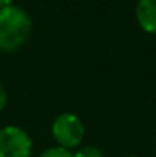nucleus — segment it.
<instances>
[{
  "label": "nucleus",
  "instance_id": "nucleus-3",
  "mask_svg": "<svg viewBox=\"0 0 156 157\" xmlns=\"http://www.w3.org/2000/svg\"><path fill=\"white\" fill-rule=\"evenodd\" d=\"M32 142L29 134L15 125L0 128V157H29Z\"/></svg>",
  "mask_w": 156,
  "mask_h": 157
},
{
  "label": "nucleus",
  "instance_id": "nucleus-9",
  "mask_svg": "<svg viewBox=\"0 0 156 157\" xmlns=\"http://www.w3.org/2000/svg\"><path fill=\"white\" fill-rule=\"evenodd\" d=\"M127 157H138V156H127Z\"/></svg>",
  "mask_w": 156,
  "mask_h": 157
},
{
  "label": "nucleus",
  "instance_id": "nucleus-4",
  "mask_svg": "<svg viewBox=\"0 0 156 157\" xmlns=\"http://www.w3.org/2000/svg\"><path fill=\"white\" fill-rule=\"evenodd\" d=\"M135 14L139 26L146 32L156 34V0H138Z\"/></svg>",
  "mask_w": 156,
  "mask_h": 157
},
{
  "label": "nucleus",
  "instance_id": "nucleus-5",
  "mask_svg": "<svg viewBox=\"0 0 156 157\" xmlns=\"http://www.w3.org/2000/svg\"><path fill=\"white\" fill-rule=\"evenodd\" d=\"M40 157H74V154L63 147H52V148L45 150L40 154Z\"/></svg>",
  "mask_w": 156,
  "mask_h": 157
},
{
  "label": "nucleus",
  "instance_id": "nucleus-8",
  "mask_svg": "<svg viewBox=\"0 0 156 157\" xmlns=\"http://www.w3.org/2000/svg\"><path fill=\"white\" fill-rule=\"evenodd\" d=\"M12 0H0V8H5V6H9Z\"/></svg>",
  "mask_w": 156,
  "mask_h": 157
},
{
  "label": "nucleus",
  "instance_id": "nucleus-2",
  "mask_svg": "<svg viewBox=\"0 0 156 157\" xmlns=\"http://www.w3.org/2000/svg\"><path fill=\"white\" fill-rule=\"evenodd\" d=\"M52 134L60 147L69 150L81 144L84 137V125L74 113H61L52 124Z\"/></svg>",
  "mask_w": 156,
  "mask_h": 157
},
{
  "label": "nucleus",
  "instance_id": "nucleus-7",
  "mask_svg": "<svg viewBox=\"0 0 156 157\" xmlns=\"http://www.w3.org/2000/svg\"><path fill=\"white\" fill-rule=\"evenodd\" d=\"M6 104V92H5V89H3V86L0 84V111L3 110V107Z\"/></svg>",
  "mask_w": 156,
  "mask_h": 157
},
{
  "label": "nucleus",
  "instance_id": "nucleus-6",
  "mask_svg": "<svg viewBox=\"0 0 156 157\" xmlns=\"http://www.w3.org/2000/svg\"><path fill=\"white\" fill-rule=\"evenodd\" d=\"M74 157H103V153L95 147H83L74 154Z\"/></svg>",
  "mask_w": 156,
  "mask_h": 157
},
{
  "label": "nucleus",
  "instance_id": "nucleus-1",
  "mask_svg": "<svg viewBox=\"0 0 156 157\" xmlns=\"http://www.w3.org/2000/svg\"><path fill=\"white\" fill-rule=\"evenodd\" d=\"M32 21L29 14L14 5L0 8V49L17 51L29 37Z\"/></svg>",
  "mask_w": 156,
  "mask_h": 157
}]
</instances>
